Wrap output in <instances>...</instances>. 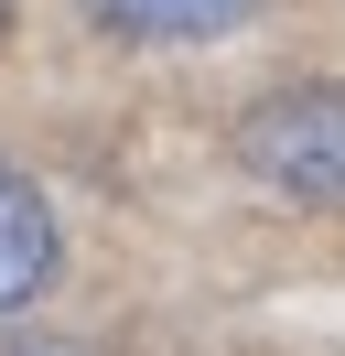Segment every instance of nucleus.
Masks as SVG:
<instances>
[{"instance_id": "obj_2", "label": "nucleus", "mask_w": 345, "mask_h": 356, "mask_svg": "<svg viewBox=\"0 0 345 356\" xmlns=\"http://www.w3.org/2000/svg\"><path fill=\"white\" fill-rule=\"evenodd\" d=\"M54 270H65L54 205H43V184H22L11 162H0V313H33L43 291H54Z\"/></svg>"}, {"instance_id": "obj_1", "label": "nucleus", "mask_w": 345, "mask_h": 356, "mask_svg": "<svg viewBox=\"0 0 345 356\" xmlns=\"http://www.w3.org/2000/svg\"><path fill=\"white\" fill-rule=\"evenodd\" d=\"M237 162L270 195L302 205H345V87H280L237 119Z\"/></svg>"}, {"instance_id": "obj_3", "label": "nucleus", "mask_w": 345, "mask_h": 356, "mask_svg": "<svg viewBox=\"0 0 345 356\" xmlns=\"http://www.w3.org/2000/svg\"><path fill=\"white\" fill-rule=\"evenodd\" d=\"M108 44H216L259 11V0H76Z\"/></svg>"}]
</instances>
